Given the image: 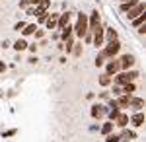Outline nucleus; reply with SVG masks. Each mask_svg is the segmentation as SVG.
I'll return each mask as SVG.
<instances>
[{
  "mask_svg": "<svg viewBox=\"0 0 146 142\" xmlns=\"http://www.w3.org/2000/svg\"><path fill=\"white\" fill-rule=\"evenodd\" d=\"M92 31H94V35H92V37H94L92 43L96 45V47H101V43H103V27L98 25V27H94Z\"/></svg>",
  "mask_w": 146,
  "mask_h": 142,
  "instance_id": "20e7f679",
  "label": "nucleus"
},
{
  "mask_svg": "<svg viewBox=\"0 0 146 142\" xmlns=\"http://www.w3.org/2000/svg\"><path fill=\"white\" fill-rule=\"evenodd\" d=\"M74 51H76L74 55H80V53H82V45H76V49H74Z\"/></svg>",
  "mask_w": 146,
  "mask_h": 142,
  "instance_id": "c85d7f7f",
  "label": "nucleus"
},
{
  "mask_svg": "<svg viewBox=\"0 0 146 142\" xmlns=\"http://www.w3.org/2000/svg\"><path fill=\"white\" fill-rule=\"evenodd\" d=\"M105 136H107V142H119V136H117V134H111V132H109V134H105Z\"/></svg>",
  "mask_w": 146,
  "mask_h": 142,
  "instance_id": "b1692460",
  "label": "nucleus"
},
{
  "mask_svg": "<svg viewBox=\"0 0 146 142\" xmlns=\"http://www.w3.org/2000/svg\"><path fill=\"white\" fill-rule=\"evenodd\" d=\"M121 66H119V62H115V60H111L109 64L105 66V74L107 76H113V74H117V70H119Z\"/></svg>",
  "mask_w": 146,
  "mask_h": 142,
  "instance_id": "9d476101",
  "label": "nucleus"
},
{
  "mask_svg": "<svg viewBox=\"0 0 146 142\" xmlns=\"http://www.w3.org/2000/svg\"><path fill=\"white\" fill-rule=\"evenodd\" d=\"M131 99H133V98H131V94H125V96H121L115 103H117V107L125 109V107H129V105H131Z\"/></svg>",
  "mask_w": 146,
  "mask_h": 142,
  "instance_id": "0eeeda50",
  "label": "nucleus"
},
{
  "mask_svg": "<svg viewBox=\"0 0 146 142\" xmlns=\"http://www.w3.org/2000/svg\"><path fill=\"white\" fill-rule=\"evenodd\" d=\"M103 113H105V109H103L101 105H94V107H92V117H94V119L103 117Z\"/></svg>",
  "mask_w": 146,
  "mask_h": 142,
  "instance_id": "f8f14e48",
  "label": "nucleus"
},
{
  "mask_svg": "<svg viewBox=\"0 0 146 142\" xmlns=\"http://www.w3.org/2000/svg\"><path fill=\"white\" fill-rule=\"evenodd\" d=\"M100 84H101V86H109V84H111V76L103 74V76L100 78Z\"/></svg>",
  "mask_w": 146,
  "mask_h": 142,
  "instance_id": "412c9836",
  "label": "nucleus"
},
{
  "mask_svg": "<svg viewBox=\"0 0 146 142\" xmlns=\"http://www.w3.org/2000/svg\"><path fill=\"white\" fill-rule=\"evenodd\" d=\"M27 4H31V0H22V6H27Z\"/></svg>",
  "mask_w": 146,
  "mask_h": 142,
  "instance_id": "7c9ffc66",
  "label": "nucleus"
},
{
  "mask_svg": "<svg viewBox=\"0 0 146 142\" xmlns=\"http://www.w3.org/2000/svg\"><path fill=\"white\" fill-rule=\"evenodd\" d=\"M35 23H29V25H23V37H27V35H33L35 33Z\"/></svg>",
  "mask_w": 146,
  "mask_h": 142,
  "instance_id": "f3484780",
  "label": "nucleus"
},
{
  "mask_svg": "<svg viewBox=\"0 0 146 142\" xmlns=\"http://www.w3.org/2000/svg\"><path fill=\"white\" fill-rule=\"evenodd\" d=\"M133 64H135V56L133 55H125L123 58H121V62H119L121 68H131Z\"/></svg>",
  "mask_w": 146,
  "mask_h": 142,
  "instance_id": "6e6552de",
  "label": "nucleus"
},
{
  "mask_svg": "<svg viewBox=\"0 0 146 142\" xmlns=\"http://www.w3.org/2000/svg\"><path fill=\"white\" fill-rule=\"evenodd\" d=\"M119 49H121V45H119V41H117V39H115V41H111V43L105 47V51H103L101 55H103V56H109V58H113V56L119 53Z\"/></svg>",
  "mask_w": 146,
  "mask_h": 142,
  "instance_id": "7ed1b4c3",
  "label": "nucleus"
},
{
  "mask_svg": "<svg viewBox=\"0 0 146 142\" xmlns=\"http://www.w3.org/2000/svg\"><path fill=\"white\" fill-rule=\"evenodd\" d=\"M86 31H88V16L80 12L78 22H76V25H74V33H76V37H84Z\"/></svg>",
  "mask_w": 146,
  "mask_h": 142,
  "instance_id": "f257e3e1",
  "label": "nucleus"
},
{
  "mask_svg": "<svg viewBox=\"0 0 146 142\" xmlns=\"http://www.w3.org/2000/svg\"><path fill=\"white\" fill-rule=\"evenodd\" d=\"M14 49H16V51H25V49H27V43H25V39H18V41L14 43Z\"/></svg>",
  "mask_w": 146,
  "mask_h": 142,
  "instance_id": "a211bd4d",
  "label": "nucleus"
},
{
  "mask_svg": "<svg viewBox=\"0 0 146 142\" xmlns=\"http://www.w3.org/2000/svg\"><path fill=\"white\" fill-rule=\"evenodd\" d=\"M101 62H103V55H98V58H96V66H101Z\"/></svg>",
  "mask_w": 146,
  "mask_h": 142,
  "instance_id": "a878e982",
  "label": "nucleus"
},
{
  "mask_svg": "<svg viewBox=\"0 0 146 142\" xmlns=\"http://www.w3.org/2000/svg\"><path fill=\"white\" fill-rule=\"evenodd\" d=\"M56 20H58V14H51V16H47V20H45L47 29H53V27H56Z\"/></svg>",
  "mask_w": 146,
  "mask_h": 142,
  "instance_id": "9b49d317",
  "label": "nucleus"
},
{
  "mask_svg": "<svg viewBox=\"0 0 146 142\" xmlns=\"http://www.w3.org/2000/svg\"><path fill=\"white\" fill-rule=\"evenodd\" d=\"M37 16H39V18H37L39 22H37V23H45V20H47V14H43V12H41V14H37Z\"/></svg>",
  "mask_w": 146,
  "mask_h": 142,
  "instance_id": "393cba45",
  "label": "nucleus"
},
{
  "mask_svg": "<svg viewBox=\"0 0 146 142\" xmlns=\"http://www.w3.org/2000/svg\"><path fill=\"white\" fill-rule=\"evenodd\" d=\"M4 70H6V64H4V62L0 60V72H4Z\"/></svg>",
  "mask_w": 146,
  "mask_h": 142,
  "instance_id": "c756f323",
  "label": "nucleus"
},
{
  "mask_svg": "<svg viewBox=\"0 0 146 142\" xmlns=\"http://www.w3.org/2000/svg\"><path fill=\"white\" fill-rule=\"evenodd\" d=\"M98 25H100V14H98V10H94L90 16H88V27L94 29V27H98Z\"/></svg>",
  "mask_w": 146,
  "mask_h": 142,
  "instance_id": "423d86ee",
  "label": "nucleus"
},
{
  "mask_svg": "<svg viewBox=\"0 0 146 142\" xmlns=\"http://www.w3.org/2000/svg\"><path fill=\"white\" fill-rule=\"evenodd\" d=\"M103 39H107L109 43L115 41V39H117V31H115L113 27H107V31H105V35H103Z\"/></svg>",
  "mask_w": 146,
  "mask_h": 142,
  "instance_id": "4468645a",
  "label": "nucleus"
},
{
  "mask_svg": "<svg viewBox=\"0 0 146 142\" xmlns=\"http://www.w3.org/2000/svg\"><path fill=\"white\" fill-rule=\"evenodd\" d=\"M68 22H70V12H64V14H60V16H58L56 25H58V27H66Z\"/></svg>",
  "mask_w": 146,
  "mask_h": 142,
  "instance_id": "1a4fd4ad",
  "label": "nucleus"
},
{
  "mask_svg": "<svg viewBox=\"0 0 146 142\" xmlns=\"http://www.w3.org/2000/svg\"><path fill=\"white\" fill-rule=\"evenodd\" d=\"M144 22H146V16H144V14H140V16H136V18H133V25H135V27H138V25H142Z\"/></svg>",
  "mask_w": 146,
  "mask_h": 142,
  "instance_id": "6ab92c4d",
  "label": "nucleus"
},
{
  "mask_svg": "<svg viewBox=\"0 0 146 142\" xmlns=\"http://www.w3.org/2000/svg\"><path fill=\"white\" fill-rule=\"evenodd\" d=\"M123 2H125V0H123Z\"/></svg>",
  "mask_w": 146,
  "mask_h": 142,
  "instance_id": "2f4dec72",
  "label": "nucleus"
},
{
  "mask_svg": "<svg viewBox=\"0 0 146 142\" xmlns=\"http://www.w3.org/2000/svg\"><path fill=\"white\" fill-rule=\"evenodd\" d=\"M109 132H113V121L105 123V125L101 127V134H109Z\"/></svg>",
  "mask_w": 146,
  "mask_h": 142,
  "instance_id": "aec40b11",
  "label": "nucleus"
},
{
  "mask_svg": "<svg viewBox=\"0 0 146 142\" xmlns=\"http://www.w3.org/2000/svg\"><path fill=\"white\" fill-rule=\"evenodd\" d=\"M142 123H144V113H140V111L135 113V117H133V125H135V127H140Z\"/></svg>",
  "mask_w": 146,
  "mask_h": 142,
  "instance_id": "2eb2a0df",
  "label": "nucleus"
},
{
  "mask_svg": "<svg viewBox=\"0 0 146 142\" xmlns=\"http://www.w3.org/2000/svg\"><path fill=\"white\" fill-rule=\"evenodd\" d=\"M23 25H25V23L20 22V23H16V25H14V29H23Z\"/></svg>",
  "mask_w": 146,
  "mask_h": 142,
  "instance_id": "cd10ccee",
  "label": "nucleus"
},
{
  "mask_svg": "<svg viewBox=\"0 0 146 142\" xmlns=\"http://www.w3.org/2000/svg\"><path fill=\"white\" fill-rule=\"evenodd\" d=\"M115 121H117V125H119V127H125V125L129 123V115H125V113H119V115L115 117Z\"/></svg>",
  "mask_w": 146,
  "mask_h": 142,
  "instance_id": "dca6fc26",
  "label": "nucleus"
},
{
  "mask_svg": "<svg viewBox=\"0 0 146 142\" xmlns=\"http://www.w3.org/2000/svg\"><path fill=\"white\" fill-rule=\"evenodd\" d=\"M135 84H131V82H129V84H125L123 86V90H125V94H133V92H135Z\"/></svg>",
  "mask_w": 146,
  "mask_h": 142,
  "instance_id": "4be33fe9",
  "label": "nucleus"
},
{
  "mask_svg": "<svg viewBox=\"0 0 146 142\" xmlns=\"http://www.w3.org/2000/svg\"><path fill=\"white\" fill-rule=\"evenodd\" d=\"M140 14H144V4H136V6H133L131 10L127 12V16H129V20H133V18H136V16H140Z\"/></svg>",
  "mask_w": 146,
  "mask_h": 142,
  "instance_id": "39448f33",
  "label": "nucleus"
},
{
  "mask_svg": "<svg viewBox=\"0 0 146 142\" xmlns=\"http://www.w3.org/2000/svg\"><path fill=\"white\" fill-rule=\"evenodd\" d=\"M138 33H140V35H144V33H146V25H144V23L138 25Z\"/></svg>",
  "mask_w": 146,
  "mask_h": 142,
  "instance_id": "bb28decb",
  "label": "nucleus"
},
{
  "mask_svg": "<svg viewBox=\"0 0 146 142\" xmlns=\"http://www.w3.org/2000/svg\"><path fill=\"white\" fill-rule=\"evenodd\" d=\"M117 115H119V107H113V111L107 115V117H109V121H115V117H117Z\"/></svg>",
  "mask_w": 146,
  "mask_h": 142,
  "instance_id": "5701e85b",
  "label": "nucleus"
},
{
  "mask_svg": "<svg viewBox=\"0 0 146 142\" xmlns=\"http://www.w3.org/2000/svg\"><path fill=\"white\" fill-rule=\"evenodd\" d=\"M138 4V0H125L123 4H121V12H129L133 6H136Z\"/></svg>",
  "mask_w": 146,
  "mask_h": 142,
  "instance_id": "ddd939ff",
  "label": "nucleus"
},
{
  "mask_svg": "<svg viewBox=\"0 0 146 142\" xmlns=\"http://www.w3.org/2000/svg\"><path fill=\"white\" fill-rule=\"evenodd\" d=\"M136 76H138V72H135V70H131V72H121V74L115 76V84H117V86H125V84L133 82Z\"/></svg>",
  "mask_w": 146,
  "mask_h": 142,
  "instance_id": "f03ea898",
  "label": "nucleus"
}]
</instances>
